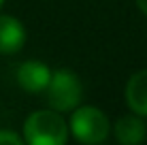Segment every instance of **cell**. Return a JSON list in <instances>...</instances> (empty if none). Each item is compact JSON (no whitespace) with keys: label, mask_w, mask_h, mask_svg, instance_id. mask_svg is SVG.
<instances>
[{"label":"cell","mask_w":147,"mask_h":145,"mask_svg":"<svg viewBox=\"0 0 147 145\" xmlns=\"http://www.w3.org/2000/svg\"><path fill=\"white\" fill-rule=\"evenodd\" d=\"M24 139L32 145H64L68 139V126L60 111H34L24 124Z\"/></svg>","instance_id":"1"},{"label":"cell","mask_w":147,"mask_h":145,"mask_svg":"<svg viewBox=\"0 0 147 145\" xmlns=\"http://www.w3.org/2000/svg\"><path fill=\"white\" fill-rule=\"evenodd\" d=\"M47 103L49 107L55 111H73L75 107H79L81 96H83V86H81L79 77L68 68H58L51 73L47 88Z\"/></svg>","instance_id":"2"},{"label":"cell","mask_w":147,"mask_h":145,"mask_svg":"<svg viewBox=\"0 0 147 145\" xmlns=\"http://www.w3.org/2000/svg\"><path fill=\"white\" fill-rule=\"evenodd\" d=\"M70 130L75 139L88 145L107 141L111 132V124L107 115L96 107H75L70 115Z\"/></svg>","instance_id":"3"},{"label":"cell","mask_w":147,"mask_h":145,"mask_svg":"<svg viewBox=\"0 0 147 145\" xmlns=\"http://www.w3.org/2000/svg\"><path fill=\"white\" fill-rule=\"evenodd\" d=\"M49 79H51V71L45 66L43 62L36 60H28V62L17 66V83L22 90H26L30 94L45 92Z\"/></svg>","instance_id":"4"},{"label":"cell","mask_w":147,"mask_h":145,"mask_svg":"<svg viewBox=\"0 0 147 145\" xmlns=\"http://www.w3.org/2000/svg\"><path fill=\"white\" fill-rule=\"evenodd\" d=\"M26 43L24 24L13 15H0V53L13 56Z\"/></svg>","instance_id":"5"},{"label":"cell","mask_w":147,"mask_h":145,"mask_svg":"<svg viewBox=\"0 0 147 145\" xmlns=\"http://www.w3.org/2000/svg\"><path fill=\"white\" fill-rule=\"evenodd\" d=\"M126 103L130 111L141 117H147V68L134 73L126 83Z\"/></svg>","instance_id":"6"},{"label":"cell","mask_w":147,"mask_h":145,"mask_svg":"<svg viewBox=\"0 0 147 145\" xmlns=\"http://www.w3.org/2000/svg\"><path fill=\"white\" fill-rule=\"evenodd\" d=\"M145 137H147L145 122L136 113L124 115L115 122V139L121 145H139V143L145 141Z\"/></svg>","instance_id":"7"},{"label":"cell","mask_w":147,"mask_h":145,"mask_svg":"<svg viewBox=\"0 0 147 145\" xmlns=\"http://www.w3.org/2000/svg\"><path fill=\"white\" fill-rule=\"evenodd\" d=\"M24 139L11 130H0V145H22Z\"/></svg>","instance_id":"8"},{"label":"cell","mask_w":147,"mask_h":145,"mask_svg":"<svg viewBox=\"0 0 147 145\" xmlns=\"http://www.w3.org/2000/svg\"><path fill=\"white\" fill-rule=\"evenodd\" d=\"M136 7L141 9V13L147 15V0H136Z\"/></svg>","instance_id":"9"},{"label":"cell","mask_w":147,"mask_h":145,"mask_svg":"<svg viewBox=\"0 0 147 145\" xmlns=\"http://www.w3.org/2000/svg\"><path fill=\"white\" fill-rule=\"evenodd\" d=\"M2 2H4V0H0V7H2Z\"/></svg>","instance_id":"10"}]
</instances>
